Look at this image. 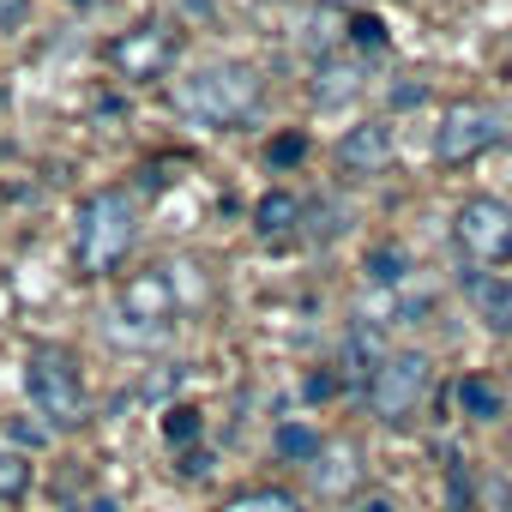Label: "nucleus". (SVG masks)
Instances as JSON below:
<instances>
[{"mask_svg": "<svg viewBox=\"0 0 512 512\" xmlns=\"http://www.w3.org/2000/svg\"><path fill=\"white\" fill-rule=\"evenodd\" d=\"M139 235V205L133 193L121 187H103L79 205V223H73V260L85 278H109L121 260H127V247Z\"/></svg>", "mask_w": 512, "mask_h": 512, "instance_id": "obj_1", "label": "nucleus"}, {"mask_svg": "<svg viewBox=\"0 0 512 512\" xmlns=\"http://www.w3.org/2000/svg\"><path fill=\"white\" fill-rule=\"evenodd\" d=\"M260 73H253L247 61H211L199 73L181 79L175 103L199 121V127H241L253 109H260Z\"/></svg>", "mask_w": 512, "mask_h": 512, "instance_id": "obj_2", "label": "nucleus"}, {"mask_svg": "<svg viewBox=\"0 0 512 512\" xmlns=\"http://www.w3.org/2000/svg\"><path fill=\"white\" fill-rule=\"evenodd\" d=\"M25 392L37 404V416L49 428H79L91 398H85V374H79V356L61 350V344H37L31 362H25Z\"/></svg>", "mask_w": 512, "mask_h": 512, "instance_id": "obj_3", "label": "nucleus"}, {"mask_svg": "<svg viewBox=\"0 0 512 512\" xmlns=\"http://www.w3.org/2000/svg\"><path fill=\"white\" fill-rule=\"evenodd\" d=\"M512 139V115L500 103H452L440 115V133H434V157L440 163H476L488 157L494 145Z\"/></svg>", "mask_w": 512, "mask_h": 512, "instance_id": "obj_4", "label": "nucleus"}, {"mask_svg": "<svg viewBox=\"0 0 512 512\" xmlns=\"http://www.w3.org/2000/svg\"><path fill=\"white\" fill-rule=\"evenodd\" d=\"M428 380H434V362H428L422 350H392V356L368 374V410L398 428V422H410V416L422 410Z\"/></svg>", "mask_w": 512, "mask_h": 512, "instance_id": "obj_5", "label": "nucleus"}, {"mask_svg": "<svg viewBox=\"0 0 512 512\" xmlns=\"http://www.w3.org/2000/svg\"><path fill=\"white\" fill-rule=\"evenodd\" d=\"M452 241L470 266H500L512 260V205L494 193H476L452 211Z\"/></svg>", "mask_w": 512, "mask_h": 512, "instance_id": "obj_6", "label": "nucleus"}, {"mask_svg": "<svg viewBox=\"0 0 512 512\" xmlns=\"http://www.w3.org/2000/svg\"><path fill=\"white\" fill-rule=\"evenodd\" d=\"M169 320H175V284H169V272H145V278H133L127 296H121V332H133V338H157Z\"/></svg>", "mask_w": 512, "mask_h": 512, "instance_id": "obj_7", "label": "nucleus"}, {"mask_svg": "<svg viewBox=\"0 0 512 512\" xmlns=\"http://www.w3.org/2000/svg\"><path fill=\"white\" fill-rule=\"evenodd\" d=\"M169 61H175V37L163 25H139V31H127V37L109 43V67L121 79H163Z\"/></svg>", "mask_w": 512, "mask_h": 512, "instance_id": "obj_8", "label": "nucleus"}, {"mask_svg": "<svg viewBox=\"0 0 512 512\" xmlns=\"http://www.w3.org/2000/svg\"><path fill=\"white\" fill-rule=\"evenodd\" d=\"M392 163V127L386 121H368V127H350L338 139V169L344 175H380Z\"/></svg>", "mask_w": 512, "mask_h": 512, "instance_id": "obj_9", "label": "nucleus"}, {"mask_svg": "<svg viewBox=\"0 0 512 512\" xmlns=\"http://www.w3.org/2000/svg\"><path fill=\"white\" fill-rule=\"evenodd\" d=\"M470 302H476V314H482L494 332H512V278L476 272V278H470Z\"/></svg>", "mask_w": 512, "mask_h": 512, "instance_id": "obj_10", "label": "nucleus"}, {"mask_svg": "<svg viewBox=\"0 0 512 512\" xmlns=\"http://www.w3.org/2000/svg\"><path fill=\"white\" fill-rule=\"evenodd\" d=\"M296 217H302V199H296V193H284V187H272L260 205H253V229H260V235H290V229H296Z\"/></svg>", "mask_w": 512, "mask_h": 512, "instance_id": "obj_11", "label": "nucleus"}, {"mask_svg": "<svg viewBox=\"0 0 512 512\" xmlns=\"http://www.w3.org/2000/svg\"><path fill=\"white\" fill-rule=\"evenodd\" d=\"M362 91V61H326L320 73H314V97L320 103H344V97H356Z\"/></svg>", "mask_w": 512, "mask_h": 512, "instance_id": "obj_12", "label": "nucleus"}, {"mask_svg": "<svg viewBox=\"0 0 512 512\" xmlns=\"http://www.w3.org/2000/svg\"><path fill=\"white\" fill-rule=\"evenodd\" d=\"M458 410H464V416H476V422H494V416L506 410V398H500V386H494V380L470 374V380H458Z\"/></svg>", "mask_w": 512, "mask_h": 512, "instance_id": "obj_13", "label": "nucleus"}, {"mask_svg": "<svg viewBox=\"0 0 512 512\" xmlns=\"http://www.w3.org/2000/svg\"><path fill=\"white\" fill-rule=\"evenodd\" d=\"M223 512H302V500H296L290 488H247V494H235Z\"/></svg>", "mask_w": 512, "mask_h": 512, "instance_id": "obj_14", "label": "nucleus"}, {"mask_svg": "<svg viewBox=\"0 0 512 512\" xmlns=\"http://www.w3.org/2000/svg\"><path fill=\"white\" fill-rule=\"evenodd\" d=\"M25 488H31V464L19 452H0V506H13Z\"/></svg>", "mask_w": 512, "mask_h": 512, "instance_id": "obj_15", "label": "nucleus"}, {"mask_svg": "<svg viewBox=\"0 0 512 512\" xmlns=\"http://www.w3.org/2000/svg\"><path fill=\"white\" fill-rule=\"evenodd\" d=\"M278 452H284V458H308V464H314V458H320V434L290 422V428H278Z\"/></svg>", "mask_w": 512, "mask_h": 512, "instance_id": "obj_16", "label": "nucleus"}, {"mask_svg": "<svg viewBox=\"0 0 512 512\" xmlns=\"http://www.w3.org/2000/svg\"><path fill=\"white\" fill-rule=\"evenodd\" d=\"M368 278H374V284H398V278H404V253H398V247H374V253H368Z\"/></svg>", "mask_w": 512, "mask_h": 512, "instance_id": "obj_17", "label": "nucleus"}, {"mask_svg": "<svg viewBox=\"0 0 512 512\" xmlns=\"http://www.w3.org/2000/svg\"><path fill=\"white\" fill-rule=\"evenodd\" d=\"M163 434H169V446H193V434H199V410H169L163 416Z\"/></svg>", "mask_w": 512, "mask_h": 512, "instance_id": "obj_18", "label": "nucleus"}, {"mask_svg": "<svg viewBox=\"0 0 512 512\" xmlns=\"http://www.w3.org/2000/svg\"><path fill=\"white\" fill-rule=\"evenodd\" d=\"M302 151H308V139H302V133H284V139H272V151H266V163H272V169H290V163H296Z\"/></svg>", "mask_w": 512, "mask_h": 512, "instance_id": "obj_19", "label": "nucleus"}, {"mask_svg": "<svg viewBox=\"0 0 512 512\" xmlns=\"http://www.w3.org/2000/svg\"><path fill=\"white\" fill-rule=\"evenodd\" d=\"M350 43L356 49H386V25L380 19H350Z\"/></svg>", "mask_w": 512, "mask_h": 512, "instance_id": "obj_20", "label": "nucleus"}, {"mask_svg": "<svg viewBox=\"0 0 512 512\" xmlns=\"http://www.w3.org/2000/svg\"><path fill=\"white\" fill-rule=\"evenodd\" d=\"M332 386H338L332 374H314V380H308V398H332Z\"/></svg>", "mask_w": 512, "mask_h": 512, "instance_id": "obj_21", "label": "nucleus"}, {"mask_svg": "<svg viewBox=\"0 0 512 512\" xmlns=\"http://www.w3.org/2000/svg\"><path fill=\"white\" fill-rule=\"evenodd\" d=\"M362 512H398V506H392L386 494H368V500H362Z\"/></svg>", "mask_w": 512, "mask_h": 512, "instance_id": "obj_22", "label": "nucleus"}, {"mask_svg": "<svg viewBox=\"0 0 512 512\" xmlns=\"http://www.w3.org/2000/svg\"><path fill=\"white\" fill-rule=\"evenodd\" d=\"M320 7H356V0H320Z\"/></svg>", "mask_w": 512, "mask_h": 512, "instance_id": "obj_23", "label": "nucleus"}, {"mask_svg": "<svg viewBox=\"0 0 512 512\" xmlns=\"http://www.w3.org/2000/svg\"><path fill=\"white\" fill-rule=\"evenodd\" d=\"M67 7H97V0H67Z\"/></svg>", "mask_w": 512, "mask_h": 512, "instance_id": "obj_24", "label": "nucleus"}]
</instances>
